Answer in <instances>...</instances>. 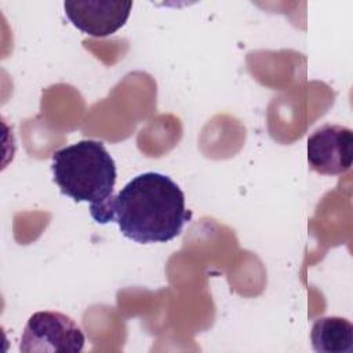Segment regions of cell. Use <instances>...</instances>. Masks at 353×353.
I'll return each mask as SVG.
<instances>
[{"instance_id": "8992f818", "label": "cell", "mask_w": 353, "mask_h": 353, "mask_svg": "<svg viewBox=\"0 0 353 353\" xmlns=\"http://www.w3.org/2000/svg\"><path fill=\"white\" fill-rule=\"evenodd\" d=\"M314 352L319 353H353V325L338 316L317 319L310 331Z\"/></svg>"}, {"instance_id": "3957f363", "label": "cell", "mask_w": 353, "mask_h": 353, "mask_svg": "<svg viewBox=\"0 0 353 353\" xmlns=\"http://www.w3.org/2000/svg\"><path fill=\"white\" fill-rule=\"evenodd\" d=\"M85 336L81 328L66 314L58 312L33 313L21 336L19 350L79 353L83 350Z\"/></svg>"}, {"instance_id": "6da1fadb", "label": "cell", "mask_w": 353, "mask_h": 353, "mask_svg": "<svg viewBox=\"0 0 353 353\" xmlns=\"http://www.w3.org/2000/svg\"><path fill=\"white\" fill-rule=\"evenodd\" d=\"M182 189L170 176L148 171L134 176L94 218L117 222L121 234L139 244L167 243L190 221Z\"/></svg>"}, {"instance_id": "277c9868", "label": "cell", "mask_w": 353, "mask_h": 353, "mask_svg": "<svg viewBox=\"0 0 353 353\" xmlns=\"http://www.w3.org/2000/svg\"><path fill=\"white\" fill-rule=\"evenodd\" d=\"M353 132L338 124H325L307 138V163L321 175H339L352 167Z\"/></svg>"}, {"instance_id": "5b68a950", "label": "cell", "mask_w": 353, "mask_h": 353, "mask_svg": "<svg viewBox=\"0 0 353 353\" xmlns=\"http://www.w3.org/2000/svg\"><path fill=\"white\" fill-rule=\"evenodd\" d=\"M132 1L70 0L63 3L65 15L83 33L105 37L123 28L130 17Z\"/></svg>"}, {"instance_id": "7a4b0ae2", "label": "cell", "mask_w": 353, "mask_h": 353, "mask_svg": "<svg viewBox=\"0 0 353 353\" xmlns=\"http://www.w3.org/2000/svg\"><path fill=\"white\" fill-rule=\"evenodd\" d=\"M51 171L62 194L90 203L95 218L113 196L116 163L101 141L81 139L52 153Z\"/></svg>"}]
</instances>
